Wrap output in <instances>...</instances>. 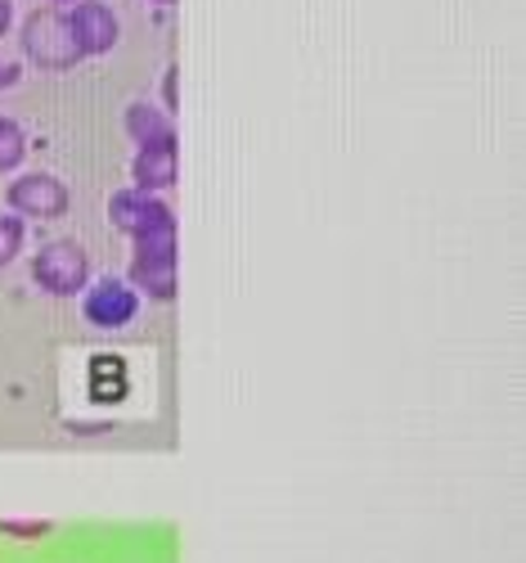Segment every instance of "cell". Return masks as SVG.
Returning a JSON list of instances; mask_svg holds the SVG:
<instances>
[{
  "label": "cell",
  "instance_id": "13",
  "mask_svg": "<svg viewBox=\"0 0 526 563\" xmlns=\"http://www.w3.org/2000/svg\"><path fill=\"white\" fill-rule=\"evenodd\" d=\"M14 81H19V64L0 59V90H5V86H14Z\"/></svg>",
  "mask_w": 526,
  "mask_h": 563
},
{
  "label": "cell",
  "instance_id": "5",
  "mask_svg": "<svg viewBox=\"0 0 526 563\" xmlns=\"http://www.w3.org/2000/svg\"><path fill=\"white\" fill-rule=\"evenodd\" d=\"M72 36H77V51L86 55H109L117 45V14L104 5V0H81V5L68 14Z\"/></svg>",
  "mask_w": 526,
  "mask_h": 563
},
{
  "label": "cell",
  "instance_id": "3",
  "mask_svg": "<svg viewBox=\"0 0 526 563\" xmlns=\"http://www.w3.org/2000/svg\"><path fill=\"white\" fill-rule=\"evenodd\" d=\"M32 279L45 289V294H81L86 289V279H90V262H86V249L72 244V240H55V244H45L32 262Z\"/></svg>",
  "mask_w": 526,
  "mask_h": 563
},
{
  "label": "cell",
  "instance_id": "14",
  "mask_svg": "<svg viewBox=\"0 0 526 563\" xmlns=\"http://www.w3.org/2000/svg\"><path fill=\"white\" fill-rule=\"evenodd\" d=\"M10 19H14V10H10V0H0V36L10 32Z\"/></svg>",
  "mask_w": 526,
  "mask_h": 563
},
{
  "label": "cell",
  "instance_id": "12",
  "mask_svg": "<svg viewBox=\"0 0 526 563\" xmlns=\"http://www.w3.org/2000/svg\"><path fill=\"white\" fill-rule=\"evenodd\" d=\"M0 532H10V537H45V532H51V523H0Z\"/></svg>",
  "mask_w": 526,
  "mask_h": 563
},
{
  "label": "cell",
  "instance_id": "10",
  "mask_svg": "<svg viewBox=\"0 0 526 563\" xmlns=\"http://www.w3.org/2000/svg\"><path fill=\"white\" fill-rule=\"evenodd\" d=\"M23 154H27V140H23L19 122L0 118V172H14L23 163Z\"/></svg>",
  "mask_w": 526,
  "mask_h": 563
},
{
  "label": "cell",
  "instance_id": "7",
  "mask_svg": "<svg viewBox=\"0 0 526 563\" xmlns=\"http://www.w3.org/2000/svg\"><path fill=\"white\" fill-rule=\"evenodd\" d=\"M86 320L100 324V330H117V324H126L139 307V298L131 294V285H122V279H100L90 294H86Z\"/></svg>",
  "mask_w": 526,
  "mask_h": 563
},
{
  "label": "cell",
  "instance_id": "16",
  "mask_svg": "<svg viewBox=\"0 0 526 563\" xmlns=\"http://www.w3.org/2000/svg\"><path fill=\"white\" fill-rule=\"evenodd\" d=\"M154 5H171V0H154Z\"/></svg>",
  "mask_w": 526,
  "mask_h": 563
},
{
  "label": "cell",
  "instance_id": "15",
  "mask_svg": "<svg viewBox=\"0 0 526 563\" xmlns=\"http://www.w3.org/2000/svg\"><path fill=\"white\" fill-rule=\"evenodd\" d=\"M167 104H176V68L167 73Z\"/></svg>",
  "mask_w": 526,
  "mask_h": 563
},
{
  "label": "cell",
  "instance_id": "1",
  "mask_svg": "<svg viewBox=\"0 0 526 563\" xmlns=\"http://www.w3.org/2000/svg\"><path fill=\"white\" fill-rule=\"evenodd\" d=\"M131 279L149 298L167 302L176 298V221L135 234V257H131Z\"/></svg>",
  "mask_w": 526,
  "mask_h": 563
},
{
  "label": "cell",
  "instance_id": "9",
  "mask_svg": "<svg viewBox=\"0 0 526 563\" xmlns=\"http://www.w3.org/2000/svg\"><path fill=\"white\" fill-rule=\"evenodd\" d=\"M126 131H131V140H135L139 150H145V145H163V140H176L171 122L158 109H149V104H131L126 109Z\"/></svg>",
  "mask_w": 526,
  "mask_h": 563
},
{
  "label": "cell",
  "instance_id": "4",
  "mask_svg": "<svg viewBox=\"0 0 526 563\" xmlns=\"http://www.w3.org/2000/svg\"><path fill=\"white\" fill-rule=\"evenodd\" d=\"M10 208L19 217H59L68 212V185L55 180V176H45V172H32V176H19L10 185Z\"/></svg>",
  "mask_w": 526,
  "mask_h": 563
},
{
  "label": "cell",
  "instance_id": "2",
  "mask_svg": "<svg viewBox=\"0 0 526 563\" xmlns=\"http://www.w3.org/2000/svg\"><path fill=\"white\" fill-rule=\"evenodd\" d=\"M23 51H27L32 64H41V68H68V64L81 59L77 36H72V23H68V14H59V10H36V14L27 19V27H23Z\"/></svg>",
  "mask_w": 526,
  "mask_h": 563
},
{
  "label": "cell",
  "instance_id": "11",
  "mask_svg": "<svg viewBox=\"0 0 526 563\" xmlns=\"http://www.w3.org/2000/svg\"><path fill=\"white\" fill-rule=\"evenodd\" d=\"M23 249V217H0V266H10Z\"/></svg>",
  "mask_w": 526,
  "mask_h": 563
},
{
  "label": "cell",
  "instance_id": "6",
  "mask_svg": "<svg viewBox=\"0 0 526 563\" xmlns=\"http://www.w3.org/2000/svg\"><path fill=\"white\" fill-rule=\"evenodd\" d=\"M109 212H113L117 230H126L131 240H135V234H145V230H158V225H171V221H176L171 208H167L163 199L145 195V190H122V195H113Z\"/></svg>",
  "mask_w": 526,
  "mask_h": 563
},
{
  "label": "cell",
  "instance_id": "8",
  "mask_svg": "<svg viewBox=\"0 0 526 563\" xmlns=\"http://www.w3.org/2000/svg\"><path fill=\"white\" fill-rule=\"evenodd\" d=\"M131 176H135V190H167L176 180V140H163V145H145L131 163Z\"/></svg>",
  "mask_w": 526,
  "mask_h": 563
}]
</instances>
